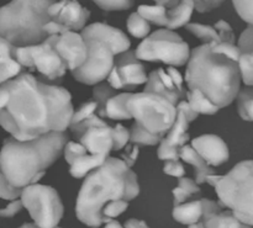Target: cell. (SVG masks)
Here are the masks:
<instances>
[{
	"instance_id": "1",
	"label": "cell",
	"mask_w": 253,
	"mask_h": 228,
	"mask_svg": "<svg viewBox=\"0 0 253 228\" xmlns=\"http://www.w3.org/2000/svg\"><path fill=\"white\" fill-rule=\"evenodd\" d=\"M9 100L0 113V126L20 142L69 127L74 108L67 89L47 84L27 72L5 83Z\"/></svg>"
},
{
	"instance_id": "2",
	"label": "cell",
	"mask_w": 253,
	"mask_h": 228,
	"mask_svg": "<svg viewBox=\"0 0 253 228\" xmlns=\"http://www.w3.org/2000/svg\"><path fill=\"white\" fill-rule=\"evenodd\" d=\"M140 194L137 175L119 158L109 157L103 165L89 173L76 202V215L85 226L105 224L103 210L114 201H131Z\"/></svg>"
},
{
	"instance_id": "3",
	"label": "cell",
	"mask_w": 253,
	"mask_h": 228,
	"mask_svg": "<svg viewBox=\"0 0 253 228\" xmlns=\"http://www.w3.org/2000/svg\"><path fill=\"white\" fill-rule=\"evenodd\" d=\"M67 142L66 132H49L25 142L6 138L0 151V170L6 182L17 189L37 184L59 159Z\"/></svg>"
},
{
	"instance_id": "4",
	"label": "cell",
	"mask_w": 253,
	"mask_h": 228,
	"mask_svg": "<svg viewBox=\"0 0 253 228\" xmlns=\"http://www.w3.org/2000/svg\"><path fill=\"white\" fill-rule=\"evenodd\" d=\"M184 80L190 90H198L217 109L229 106L241 89L237 63L212 52L210 44L190 51Z\"/></svg>"
},
{
	"instance_id": "5",
	"label": "cell",
	"mask_w": 253,
	"mask_h": 228,
	"mask_svg": "<svg viewBox=\"0 0 253 228\" xmlns=\"http://www.w3.org/2000/svg\"><path fill=\"white\" fill-rule=\"evenodd\" d=\"M49 0L11 1L0 7V38L14 47L35 46L47 38L43 26L51 21L47 15Z\"/></svg>"
},
{
	"instance_id": "6",
	"label": "cell",
	"mask_w": 253,
	"mask_h": 228,
	"mask_svg": "<svg viewBox=\"0 0 253 228\" xmlns=\"http://www.w3.org/2000/svg\"><path fill=\"white\" fill-rule=\"evenodd\" d=\"M219 196V204L229 209L241 224L252 226V191H253V163L244 160L235 165L215 187Z\"/></svg>"
},
{
	"instance_id": "7",
	"label": "cell",
	"mask_w": 253,
	"mask_h": 228,
	"mask_svg": "<svg viewBox=\"0 0 253 228\" xmlns=\"http://www.w3.org/2000/svg\"><path fill=\"white\" fill-rule=\"evenodd\" d=\"M127 110L135 122L153 135L166 136L177 117V109L170 101L148 91L131 94Z\"/></svg>"
},
{
	"instance_id": "8",
	"label": "cell",
	"mask_w": 253,
	"mask_h": 228,
	"mask_svg": "<svg viewBox=\"0 0 253 228\" xmlns=\"http://www.w3.org/2000/svg\"><path fill=\"white\" fill-rule=\"evenodd\" d=\"M136 58L141 62H161L169 67L187 64L190 49L187 42L170 30H157L148 35L136 48Z\"/></svg>"
},
{
	"instance_id": "9",
	"label": "cell",
	"mask_w": 253,
	"mask_h": 228,
	"mask_svg": "<svg viewBox=\"0 0 253 228\" xmlns=\"http://www.w3.org/2000/svg\"><path fill=\"white\" fill-rule=\"evenodd\" d=\"M20 201L39 228H56L63 217L64 207L58 192L47 185L34 184L24 188Z\"/></svg>"
},
{
	"instance_id": "10",
	"label": "cell",
	"mask_w": 253,
	"mask_h": 228,
	"mask_svg": "<svg viewBox=\"0 0 253 228\" xmlns=\"http://www.w3.org/2000/svg\"><path fill=\"white\" fill-rule=\"evenodd\" d=\"M88 47V56L83 66L72 72L77 81L86 85H96L108 78L114 67L115 56L105 43L96 39H84Z\"/></svg>"
},
{
	"instance_id": "11",
	"label": "cell",
	"mask_w": 253,
	"mask_h": 228,
	"mask_svg": "<svg viewBox=\"0 0 253 228\" xmlns=\"http://www.w3.org/2000/svg\"><path fill=\"white\" fill-rule=\"evenodd\" d=\"M58 36H49L43 42L35 46H29L30 51V69L37 71L43 83L54 81L61 79L66 74V64L54 49Z\"/></svg>"
},
{
	"instance_id": "12",
	"label": "cell",
	"mask_w": 253,
	"mask_h": 228,
	"mask_svg": "<svg viewBox=\"0 0 253 228\" xmlns=\"http://www.w3.org/2000/svg\"><path fill=\"white\" fill-rule=\"evenodd\" d=\"M47 15L51 21L62 25L72 32H78L85 27L90 11L78 1H52L47 7Z\"/></svg>"
},
{
	"instance_id": "13",
	"label": "cell",
	"mask_w": 253,
	"mask_h": 228,
	"mask_svg": "<svg viewBox=\"0 0 253 228\" xmlns=\"http://www.w3.org/2000/svg\"><path fill=\"white\" fill-rule=\"evenodd\" d=\"M114 68L118 73L123 85V90L127 93L135 90L138 85L147 83L146 67L140 59L136 58L135 51L124 52L114 58Z\"/></svg>"
},
{
	"instance_id": "14",
	"label": "cell",
	"mask_w": 253,
	"mask_h": 228,
	"mask_svg": "<svg viewBox=\"0 0 253 228\" xmlns=\"http://www.w3.org/2000/svg\"><path fill=\"white\" fill-rule=\"evenodd\" d=\"M54 49L66 64L67 71H76L83 66L88 56V47L79 32L68 31L59 35Z\"/></svg>"
},
{
	"instance_id": "15",
	"label": "cell",
	"mask_w": 253,
	"mask_h": 228,
	"mask_svg": "<svg viewBox=\"0 0 253 228\" xmlns=\"http://www.w3.org/2000/svg\"><path fill=\"white\" fill-rule=\"evenodd\" d=\"M83 39H96L110 48L114 56L127 52L130 49L131 42L128 37L121 30L103 22H94L88 25L81 31Z\"/></svg>"
},
{
	"instance_id": "16",
	"label": "cell",
	"mask_w": 253,
	"mask_h": 228,
	"mask_svg": "<svg viewBox=\"0 0 253 228\" xmlns=\"http://www.w3.org/2000/svg\"><path fill=\"white\" fill-rule=\"evenodd\" d=\"M76 137L90 155L108 158L113 151V127L108 123L86 128Z\"/></svg>"
},
{
	"instance_id": "17",
	"label": "cell",
	"mask_w": 253,
	"mask_h": 228,
	"mask_svg": "<svg viewBox=\"0 0 253 228\" xmlns=\"http://www.w3.org/2000/svg\"><path fill=\"white\" fill-rule=\"evenodd\" d=\"M190 147L203 158L209 167H219L229 160L227 145L216 135H203L192 141Z\"/></svg>"
},
{
	"instance_id": "18",
	"label": "cell",
	"mask_w": 253,
	"mask_h": 228,
	"mask_svg": "<svg viewBox=\"0 0 253 228\" xmlns=\"http://www.w3.org/2000/svg\"><path fill=\"white\" fill-rule=\"evenodd\" d=\"M14 49L12 44L0 38V85L16 78L24 71L15 61Z\"/></svg>"
},
{
	"instance_id": "19",
	"label": "cell",
	"mask_w": 253,
	"mask_h": 228,
	"mask_svg": "<svg viewBox=\"0 0 253 228\" xmlns=\"http://www.w3.org/2000/svg\"><path fill=\"white\" fill-rule=\"evenodd\" d=\"M179 159L184 160V163H188L192 167L195 168L194 172V183L197 185L204 184L205 178L208 175L214 174V170L211 167L207 164V163L203 160V158L193 150L190 146L185 145L183 146L179 150Z\"/></svg>"
},
{
	"instance_id": "20",
	"label": "cell",
	"mask_w": 253,
	"mask_h": 228,
	"mask_svg": "<svg viewBox=\"0 0 253 228\" xmlns=\"http://www.w3.org/2000/svg\"><path fill=\"white\" fill-rule=\"evenodd\" d=\"M194 7H193V1L185 0V1H175L173 6L167 9V25L166 29L173 30L179 29V27L187 26L190 21Z\"/></svg>"
},
{
	"instance_id": "21",
	"label": "cell",
	"mask_w": 253,
	"mask_h": 228,
	"mask_svg": "<svg viewBox=\"0 0 253 228\" xmlns=\"http://www.w3.org/2000/svg\"><path fill=\"white\" fill-rule=\"evenodd\" d=\"M188 127H189V122L187 121L185 116L180 111H177V117H175L174 123L170 127V130L166 133L165 137L162 138L163 142L169 147L180 150L190 140L187 132Z\"/></svg>"
},
{
	"instance_id": "22",
	"label": "cell",
	"mask_w": 253,
	"mask_h": 228,
	"mask_svg": "<svg viewBox=\"0 0 253 228\" xmlns=\"http://www.w3.org/2000/svg\"><path fill=\"white\" fill-rule=\"evenodd\" d=\"M173 219L182 225H194L202 221L203 207L202 200H192L173 207Z\"/></svg>"
},
{
	"instance_id": "23",
	"label": "cell",
	"mask_w": 253,
	"mask_h": 228,
	"mask_svg": "<svg viewBox=\"0 0 253 228\" xmlns=\"http://www.w3.org/2000/svg\"><path fill=\"white\" fill-rule=\"evenodd\" d=\"M131 94L127 91L118 93L108 101L105 106V117L110 120H131V115L127 110V100Z\"/></svg>"
},
{
	"instance_id": "24",
	"label": "cell",
	"mask_w": 253,
	"mask_h": 228,
	"mask_svg": "<svg viewBox=\"0 0 253 228\" xmlns=\"http://www.w3.org/2000/svg\"><path fill=\"white\" fill-rule=\"evenodd\" d=\"M108 158L85 154L72 163L69 173H71L72 177L76 178V179H81V178L86 177V175L90 172H93L94 169H96V168H99L100 165H103V163L105 162Z\"/></svg>"
},
{
	"instance_id": "25",
	"label": "cell",
	"mask_w": 253,
	"mask_h": 228,
	"mask_svg": "<svg viewBox=\"0 0 253 228\" xmlns=\"http://www.w3.org/2000/svg\"><path fill=\"white\" fill-rule=\"evenodd\" d=\"M202 221L205 228H252V226L241 224L230 210H221Z\"/></svg>"
},
{
	"instance_id": "26",
	"label": "cell",
	"mask_w": 253,
	"mask_h": 228,
	"mask_svg": "<svg viewBox=\"0 0 253 228\" xmlns=\"http://www.w3.org/2000/svg\"><path fill=\"white\" fill-rule=\"evenodd\" d=\"M185 100H187L190 109H192L197 115H200V114H204V115H214V114H216L217 111L220 110L216 106L212 105V104L210 103L205 96H203L198 90L187 91Z\"/></svg>"
},
{
	"instance_id": "27",
	"label": "cell",
	"mask_w": 253,
	"mask_h": 228,
	"mask_svg": "<svg viewBox=\"0 0 253 228\" xmlns=\"http://www.w3.org/2000/svg\"><path fill=\"white\" fill-rule=\"evenodd\" d=\"M118 91L114 90L106 81L94 85L93 89V101L96 104V116L100 118L105 117V106L108 101L113 96H115Z\"/></svg>"
},
{
	"instance_id": "28",
	"label": "cell",
	"mask_w": 253,
	"mask_h": 228,
	"mask_svg": "<svg viewBox=\"0 0 253 228\" xmlns=\"http://www.w3.org/2000/svg\"><path fill=\"white\" fill-rule=\"evenodd\" d=\"M137 14L142 19H145L148 24L152 22L157 26H163L166 29V25H167V9L162 5H140L137 9Z\"/></svg>"
},
{
	"instance_id": "29",
	"label": "cell",
	"mask_w": 253,
	"mask_h": 228,
	"mask_svg": "<svg viewBox=\"0 0 253 228\" xmlns=\"http://www.w3.org/2000/svg\"><path fill=\"white\" fill-rule=\"evenodd\" d=\"M173 205L177 206V205L183 204V202L187 201L190 196L193 195H197L200 192L199 185H197L194 183V180L189 179V178H179L178 180V187L173 189Z\"/></svg>"
},
{
	"instance_id": "30",
	"label": "cell",
	"mask_w": 253,
	"mask_h": 228,
	"mask_svg": "<svg viewBox=\"0 0 253 228\" xmlns=\"http://www.w3.org/2000/svg\"><path fill=\"white\" fill-rule=\"evenodd\" d=\"M130 131V141L128 142H132L135 146H156L160 145V142L162 141V138L165 136L161 135H153V133L146 131L142 126L138 125L137 122H135L131 127Z\"/></svg>"
},
{
	"instance_id": "31",
	"label": "cell",
	"mask_w": 253,
	"mask_h": 228,
	"mask_svg": "<svg viewBox=\"0 0 253 228\" xmlns=\"http://www.w3.org/2000/svg\"><path fill=\"white\" fill-rule=\"evenodd\" d=\"M185 29H187L188 32H190V34L194 35L195 37H198V38L203 42V44H214L220 42L219 36H217L214 26H211V25L189 22V24L185 26Z\"/></svg>"
},
{
	"instance_id": "32",
	"label": "cell",
	"mask_w": 253,
	"mask_h": 228,
	"mask_svg": "<svg viewBox=\"0 0 253 228\" xmlns=\"http://www.w3.org/2000/svg\"><path fill=\"white\" fill-rule=\"evenodd\" d=\"M236 99L240 117L244 121L251 122L253 120V90L251 86L240 89Z\"/></svg>"
},
{
	"instance_id": "33",
	"label": "cell",
	"mask_w": 253,
	"mask_h": 228,
	"mask_svg": "<svg viewBox=\"0 0 253 228\" xmlns=\"http://www.w3.org/2000/svg\"><path fill=\"white\" fill-rule=\"evenodd\" d=\"M127 30L131 36L145 39L150 35L151 26L137 12H132L127 19Z\"/></svg>"
},
{
	"instance_id": "34",
	"label": "cell",
	"mask_w": 253,
	"mask_h": 228,
	"mask_svg": "<svg viewBox=\"0 0 253 228\" xmlns=\"http://www.w3.org/2000/svg\"><path fill=\"white\" fill-rule=\"evenodd\" d=\"M240 78L247 86H252L253 84V54L241 53L237 61Z\"/></svg>"
},
{
	"instance_id": "35",
	"label": "cell",
	"mask_w": 253,
	"mask_h": 228,
	"mask_svg": "<svg viewBox=\"0 0 253 228\" xmlns=\"http://www.w3.org/2000/svg\"><path fill=\"white\" fill-rule=\"evenodd\" d=\"M91 115H96V104L94 103L93 100H88L86 103L82 104V105L74 111L73 116H72L71 123H69V127L78 125V123H81L82 121H84L85 118H88L89 116Z\"/></svg>"
},
{
	"instance_id": "36",
	"label": "cell",
	"mask_w": 253,
	"mask_h": 228,
	"mask_svg": "<svg viewBox=\"0 0 253 228\" xmlns=\"http://www.w3.org/2000/svg\"><path fill=\"white\" fill-rule=\"evenodd\" d=\"M210 47H211L212 52H215V53H219V54H221V56L226 57V58H229L230 61L235 62V63H237L240 56H241V52H240L239 47H237L236 44L225 43V42H219V43L210 44Z\"/></svg>"
},
{
	"instance_id": "37",
	"label": "cell",
	"mask_w": 253,
	"mask_h": 228,
	"mask_svg": "<svg viewBox=\"0 0 253 228\" xmlns=\"http://www.w3.org/2000/svg\"><path fill=\"white\" fill-rule=\"evenodd\" d=\"M130 141V131L123 125L113 127V151H121Z\"/></svg>"
},
{
	"instance_id": "38",
	"label": "cell",
	"mask_w": 253,
	"mask_h": 228,
	"mask_svg": "<svg viewBox=\"0 0 253 228\" xmlns=\"http://www.w3.org/2000/svg\"><path fill=\"white\" fill-rule=\"evenodd\" d=\"M63 154H64V158H66V162L71 165L74 160L83 157V155L88 154V153H86L85 148H84L81 143L67 142L63 148Z\"/></svg>"
},
{
	"instance_id": "39",
	"label": "cell",
	"mask_w": 253,
	"mask_h": 228,
	"mask_svg": "<svg viewBox=\"0 0 253 228\" xmlns=\"http://www.w3.org/2000/svg\"><path fill=\"white\" fill-rule=\"evenodd\" d=\"M214 29L216 31L217 36H219L220 42H225V43H232L235 44V32L232 30L231 25L225 20H220L214 25Z\"/></svg>"
},
{
	"instance_id": "40",
	"label": "cell",
	"mask_w": 253,
	"mask_h": 228,
	"mask_svg": "<svg viewBox=\"0 0 253 228\" xmlns=\"http://www.w3.org/2000/svg\"><path fill=\"white\" fill-rule=\"evenodd\" d=\"M127 206L128 202L126 201H114L106 205L103 210V217L106 224H109L110 221H113V219L120 216L123 212H125Z\"/></svg>"
},
{
	"instance_id": "41",
	"label": "cell",
	"mask_w": 253,
	"mask_h": 228,
	"mask_svg": "<svg viewBox=\"0 0 253 228\" xmlns=\"http://www.w3.org/2000/svg\"><path fill=\"white\" fill-rule=\"evenodd\" d=\"M22 189H17V188L11 187L6 179L2 175L1 170H0V197L4 200H17L21 196Z\"/></svg>"
},
{
	"instance_id": "42",
	"label": "cell",
	"mask_w": 253,
	"mask_h": 228,
	"mask_svg": "<svg viewBox=\"0 0 253 228\" xmlns=\"http://www.w3.org/2000/svg\"><path fill=\"white\" fill-rule=\"evenodd\" d=\"M235 10L239 14V16L244 20L245 22L249 24V26H252L253 21V2L252 1H232Z\"/></svg>"
},
{
	"instance_id": "43",
	"label": "cell",
	"mask_w": 253,
	"mask_h": 228,
	"mask_svg": "<svg viewBox=\"0 0 253 228\" xmlns=\"http://www.w3.org/2000/svg\"><path fill=\"white\" fill-rule=\"evenodd\" d=\"M239 47L241 53H252L253 54V29L252 26H249L241 35L239 38Z\"/></svg>"
},
{
	"instance_id": "44",
	"label": "cell",
	"mask_w": 253,
	"mask_h": 228,
	"mask_svg": "<svg viewBox=\"0 0 253 228\" xmlns=\"http://www.w3.org/2000/svg\"><path fill=\"white\" fill-rule=\"evenodd\" d=\"M95 4L104 11H124L133 6V1H95Z\"/></svg>"
},
{
	"instance_id": "45",
	"label": "cell",
	"mask_w": 253,
	"mask_h": 228,
	"mask_svg": "<svg viewBox=\"0 0 253 228\" xmlns=\"http://www.w3.org/2000/svg\"><path fill=\"white\" fill-rule=\"evenodd\" d=\"M157 155L161 160H179V150L177 148L169 147L163 142V140L160 142V147H158Z\"/></svg>"
},
{
	"instance_id": "46",
	"label": "cell",
	"mask_w": 253,
	"mask_h": 228,
	"mask_svg": "<svg viewBox=\"0 0 253 228\" xmlns=\"http://www.w3.org/2000/svg\"><path fill=\"white\" fill-rule=\"evenodd\" d=\"M163 172L167 175L175 178H183L185 174L184 165L179 160H167L163 165Z\"/></svg>"
},
{
	"instance_id": "47",
	"label": "cell",
	"mask_w": 253,
	"mask_h": 228,
	"mask_svg": "<svg viewBox=\"0 0 253 228\" xmlns=\"http://www.w3.org/2000/svg\"><path fill=\"white\" fill-rule=\"evenodd\" d=\"M202 207H203V219L205 220L207 217L211 216V215L217 214L221 210H224V207L216 201H212V200L209 199H202Z\"/></svg>"
},
{
	"instance_id": "48",
	"label": "cell",
	"mask_w": 253,
	"mask_h": 228,
	"mask_svg": "<svg viewBox=\"0 0 253 228\" xmlns=\"http://www.w3.org/2000/svg\"><path fill=\"white\" fill-rule=\"evenodd\" d=\"M22 202L19 199L14 200V201L10 202L6 207L0 210V217H4V219H10V217H14L15 215L19 214L22 210Z\"/></svg>"
},
{
	"instance_id": "49",
	"label": "cell",
	"mask_w": 253,
	"mask_h": 228,
	"mask_svg": "<svg viewBox=\"0 0 253 228\" xmlns=\"http://www.w3.org/2000/svg\"><path fill=\"white\" fill-rule=\"evenodd\" d=\"M221 2L222 1H193V7L200 14H205L219 7Z\"/></svg>"
},
{
	"instance_id": "50",
	"label": "cell",
	"mask_w": 253,
	"mask_h": 228,
	"mask_svg": "<svg viewBox=\"0 0 253 228\" xmlns=\"http://www.w3.org/2000/svg\"><path fill=\"white\" fill-rule=\"evenodd\" d=\"M43 31L46 32L47 36H59V35H63L66 32H68V30L64 29L62 25L57 24L54 21H48L43 26Z\"/></svg>"
},
{
	"instance_id": "51",
	"label": "cell",
	"mask_w": 253,
	"mask_h": 228,
	"mask_svg": "<svg viewBox=\"0 0 253 228\" xmlns=\"http://www.w3.org/2000/svg\"><path fill=\"white\" fill-rule=\"evenodd\" d=\"M175 109H177V111H180V113L185 116V118H187V121L189 123L193 122V121H194L195 118L199 116V115H197V114H195L192 109H190V106L188 105L187 100L179 101V103L177 104V106H175Z\"/></svg>"
},
{
	"instance_id": "52",
	"label": "cell",
	"mask_w": 253,
	"mask_h": 228,
	"mask_svg": "<svg viewBox=\"0 0 253 228\" xmlns=\"http://www.w3.org/2000/svg\"><path fill=\"white\" fill-rule=\"evenodd\" d=\"M138 155V146L133 145L132 147L128 148L125 153L123 154V162L127 165L128 168H132V165L136 163V159H137Z\"/></svg>"
},
{
	"instance_id": "53",
	"label": "cell",
	"mask_w": 253,
	"mask_h": 228,
	"mask_svg": "<svg viewBox=\"0 0 253 228\" xmlns=\"http://www.w3.org/2000/svg\"><path fill=\"white\" fill-rule=\"evenodd\" d=\"M166 72H167V74L170 76V79H172V81L174 83V85L177 86L179 90H185L184 79H183V76L177 71V69L173 68V67H168V69Z\"/></svg>"
},
{
	"instance_id": "54",
	"label": "cell",
	"mask_w": 253,
	"mask_h": 228,
	"mask_svg": "<svg viewBox=\"0 0 253 228\" xmlns=\"http://www.w3.org/2000/svg\"><path fill=\"white\" fill-rule=\"evenodd\" d=\"M7 100H9V91H7L6 85H5L4 83L0 85V113H1V111L4 110L5 106H6Z\"/></svg>"
},
{
	"instance_id": "55",
	"label": "cell",
	"mask_w": 253,
	"mask_h": 228,
	"mask_svg": "<svg viewBox=\"0 0 253 228\" xmlns=\"http://www.w3.org/2000/svg\"><path fill=\"white\" fill-rule=\"evenodd\" d=\"M124 228H150V227H148L143 221H140V220H136V219H131L128 220V221H126L125 227Z\"/></svg>"
},
{
	"instance_id": "56",
	"label": "cell",
	"mask_w": 253,
	"mask_h": 228,
	"mask_svg": "<svg viewBox=\"0 0 253 228\" xmlns=\"http://www.w3.org/2000/svg\"><path fill=\"white\" fill-rule=\"evenodd\" d=\"M221 179V175H208L207 178H205V183H208V184L210 185V187L215 188L216 187V184L219 183V180Z\"/></svg>"
},
{
	"instance_id": "57",
	"label": "cell",
	"mask_w": 253,
	"mask_h": 228,
	"mask_svg": "<svg viewBox=\"0 0 253 228\" xmlns=\"http://www.w3.org/2000/svg\"><path fill=\"white\" fill-rule=\"evenodd\" d=\"M105 228H124V227L121 226L118 221H114L113 220V221H110L109 224L105 225Z\"/></svg>"
},
{
	"instance_id": "58",
	"label": "cell",
	"mask_w": 253,
	"mask_h": 228,
	"mask_svg": "<svg viewBox=\"0 0 253 228\" xmlns=\"http://www.w3.org/2000/svg\"><path fill=\"white\" fill-rule=\"evenodd\" d=\"M189 228H205L204 222L199 221V222H197V224H194V225H190Z\"/></svg>"
},
{
	"instance_id": "59",
	"label": "cell",
	"mask_w": 253,
	"mask_h": 228,
	"mask_svg": "<svg viewBox=\"0 0 253 228\" xmlns=\"http://www.w3.org/2000/svg\"><path fill=\"white\" fill-rule=\"evenodd\" d=\"M19 228H39V227L35 226L34 224H25V225H22V226L19 227ZM56 228H59V227H56Z\"/></svg>"
}]
</instances>
